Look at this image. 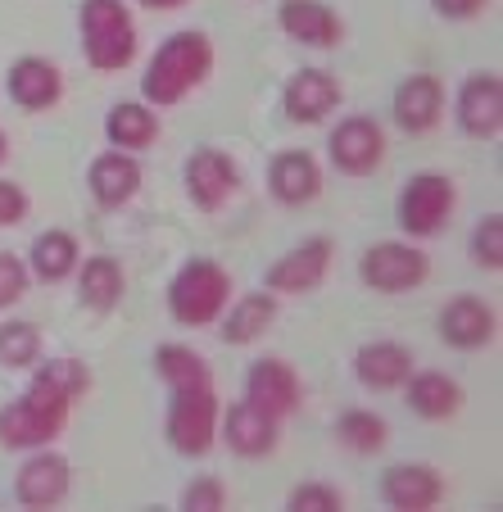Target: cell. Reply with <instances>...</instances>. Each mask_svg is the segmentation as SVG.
<instances>
[{"label":"cell","mask_w":503,"mask_h":512,"mask_svg":"<svg viewBox=\"0 0 503 512\" xmlns=\"http://www.w3.org/2000/svg\"><path fill=\"white\" fill-rule=\"evenodd\" d=\"M91 390V372L78 358H50L32 372L28 390H23L14 404L0 408V449H14V454H28V449L55 445V435L68 426L73 404Z\"/></svg>","instance_id":"1"},{"label":"cell","mask_w":503,"mask_h":512,"mask_svg":"<svg viewBox=\"0 0 503 512\" xmlns=\"http://www.w3.org/2000/svg\"><path fill=\"white\" fill-rule=\"evenodd\" d=\"M155 372L168 386V445L182 458H204L218 445V417H223L218 386H213L204 354L168 340V345L155 349Z\"/></svg>","instance_id":"2"},{"label":"cell","mask_w":503,"mask_h":512,"mask_svg":"<svg viewBox=\"0 0 503 512\" xmlns=\"http://www.w3.org/2000/svg\"><path fill=\"white\" fill-rule=\"evenodd\" d=\"M213 73V41L204 32L186 28L173 32L164 46L150 55L146 73H141V100L150 109H173L182 105L191 91H200Z\"/></svg>","instance_id":"3"},{"label":"cell","mask_w":503,"mask_h":512,"mask_svg":"<svg viewBox=\"0 0 503 512\" xmlns=\"http://www.w3.org/2000/svg\"><path fill=\"white\" fill-rule=\"evenodd\" d=\"M232 272L218 259H191L168 281V313L177 327H213L232 304Z\"/></svg>","instance_id":"4"},{"label":"cell","mask_w":503,"mask_h":512,"mask_svg":"<svg viewBox=\"0 0 503 512\" xmlns=\"http://www.w3.org/2000/svg\"><path fill=\"white\" fill-rule=\"evenodd\" d=\"M82 28V55L96 73H123L136 59V23L123 0H82L78 10Z\"/></svg>","instance_id":"5"},{"label":"cell","mask_w":503,"mask_h":512,"mask_svg":"<svg viewBox=\"0 0 503 512\" xmlns=\"http://www.w3.org/2000/svg\"><path fill=\"white\" fill-rule=\"evenodd\" d=\"M454 204L458 191L445 173H417L399 191V227H404L408 241H431V236L445 232Z\"/></svg>","instance_id":"6"},{"label":"cell","mask_w":503,"mask_h":512,"mask_svg":"<svg viewBox=\"0 0 503 512\" xmlns=\"http://www.w3.org/2000/svg\"><path fill=\"white\" fill-rule=\"evenodd\" d=\"M358 277L377 295H408L431 277V259L413 241H377L358 259Z\"/></svg>","instance_id":"7"},{"label":"cell","mask_w":503,"mask_h":512,"mask_svg":"<svg viewBox=\"0 0 503 512\" xmlns=\"http://www.w3.org/2000/svg\"><path fill=\"white\" fill-rule=\"evenodd\" d=\"M182 182H186V200L204 213H218L241 186V168L227 150L218 145H200L191 159L182 164Z\"/></svg>","instance_id":"8"},{"label":"cell","mask_w":503,"mask_h":512,"mask_svg":"<svg viewBox=\"0 0 503 512\" xmlns=\"http://www.w3.org/2000/svg\"><path fill=\"white\" fill-rule=\"evenodd\" d=\"M331 254H336L331 236H309V241L286 250L263 272V290H272V295H309V290H318L322 281H327Z\"/></svg>","instance_id":"9"},{"label":"cell","mask_w":503,"mask_h":512,"mask_svg":"<svg viewBox=\"0 0 503 512\" xmlns=\"http://www.w3.org/2000/svg\"><path fill=\"white\" fill-rule=\"evenodd\" d=\"M327 155L345 177H368L386 159V132H381L377 118H340L327 136Z\"/></svg>","instance_id":"10"},{"label":"cell","mask_w":503,"mask_h":512,"mask_svg":"<svg viewBox=\"0 0 503 512\" xmlns=\"http://www.w3.org/2000/svg\"><path fill=\"white\" fill-rule=\"evenodd\" d=\"M454 118L467 136H476V141H499V132H503V78L494 68L467 73L458 96H454Z\"/></svg>","instance_id":"11"},{"label":"cell","mask_w":503,"mask_h":512,"mask_svg":"<svg viewBox=\"0 0 503 512\" xmlns=\"http://www.w3.org/2000/svg\"><path fill=\"white\" fill-rule=\"evenodd\" d=\"M68 490H73V467H68V458L55 454L50 445L28 449V463L14 476V499H19V508H32V512L59 508V503L68 499Z\"/></svg>","instance_id":"12"},{"label":"cell","mask_w":503,"mask_h":512,"mask_svg":"<svg viewBox=\"0 0 503 512\" xmlns=\"http://www.w3.org/2000/svg\"><path fill=\"white\" fill-rule=\"evenodd\" d=\"M245 399H250L254 408H263V413H272L277 422H286V417H295L304 404V381L286 358H259V363H250V372H245Z\"/></svg>","instance_id":"13"},{"label":"cell","mask_w":503,"mask_h":512,"mask_svg":"<svg viewBox=\"0 0 503 512\" xmlns=\"http://www.w3.org/2000/svg\"><path fill=\"white\" fill-rule=\"evenodd\" d=\"M340 100H345V87H340V78L327 73V68H300V73H291V82L281 87V109L300 127L331 118L340 109Z\"/></svg>","instance_id":"14"},{"label":"cell","mask_w":503,"mask_h":512,"mask_svg":"<svg viewBox=\"0 0 503 512\" xmlns=\"http://www.w3.org/2000/svg\"><path fill=\"white\" fill-rule=\"evenodd\" d=\"M445 499V476L426 463H395L381 476V503L395 512H431Z\"/></svg>","instance_id":"15"},{"label":"cell","mask_w":503,"mask_h":512,"mask_svg":"<svg viewBox=\"0 0 503 512\" xmlns=\"http://www.w3.org/2000/svg\"><path fill=\"white\" fill-rule=\"evenodd\" d=\"M218 435H223V445L236 458H268L281 440V422L272 413H263V408H254L250 399H241V404H232L218 417Z\"/></svg>","instance_id":"16"},{"label":"cell","mask_w":503,"mask_h":512,"mask_svg":"<svg viewBox=\"0 0 503 512\" xmlns=\"http://www.w3.org/2000/svg\"><path fill=\"white\" fill-rule=\"evenodd\" d=\"M390 114H395V123L404 127L408 136L431 132V127L445 118V82H440L436 73H413V78H404L395 87V96H390Z\"/></svg>","instance_id":"17"},{"label":"cell","mask_w":503,"mask_h":512,"mask_svg":"<svg viewBox=\"0 0 503 512\" xmlns=\"http://www.w3.org/2000/svg\"><path fill=\"white\" fill-rule=\"evenodd\" d=\"M5 87H10V100L19 109L46 114V109H55L59 100H64V73H59V64H50L46 55H23L10 64Z\"/></svg>","instance_id":"18"},{"label":"cell","mask_w":503,"mask_h":512,"mask_svg":"<svg viewBox=\"0 0 503 512\" xmlns=\"http://www.w3.org/2000/svg\"><path fill=\"white\" fill-rule=\"evenodd\" d=\"M494 331H499V313L485 300H476V295H458V300H449L440 309V340L449 349H463V354L485 349L494 340Z\"/></svg>","instance_id":"19"},{"label":"cell","mask_w":503,"mask_h":512,"mask_svg":"<svg viewBox=\"0 0 503 512\" xmlns=\"http://www.w3.org/2000/svg\"><path fill=\"white\" fill-rule=\"evenodd\" d=\"M277 28L291 41L313 46V50H331V46H340V37H345L340 14L331 10V5H322V0H281Z\"/></svg>","instance_id":"20"},{"label":"cell","mask_w":503,"mask_h":512,"mask_svg":"<svg viewBox=\"0 0 503 512\" xmlns=\"http://www.w3.org/2000/svg\"><path fill=\"white\" fill-rule=\"evenodd\" d=\"M268 191L286 209H304L322 195V164L309 150H281L268 164Z\"/></svg>","instance_id":"21"},{"label":"cell","mask_w":503,"mask_h":512,"mask_svg":"<svg viewBox=\"0 0 503 512\" xmlns=\"http://www.w3.org/2000/svg\"><path fill=\"white\" fill-rule=\"evenodd\" d=\"M87 191L100 209H123L141 191V164L132 150H105L87 168Z\"/></svg>","instance_id":"22"},{"label":"cell","mask_w":503,"mask_h":512,"mask_svg":"<svg viewBox=\"0 0 503 512\" xmlns=\"http://www.w3.org/2000/svg\"><path fill=\"white\" fill-rule=\"evenodd\" d=\"M413 372V349L399 340H368L354 349V377L368 390H399Z\"/></svg>","instance_id":"23"},{"label":"cell","mask_w":503,"mask_h":512,"mask_svg":"<svg viewBox=\"0 0 503 512\" xmlns=\"http://www.w3.org/2000/svg\"><path fill=\"white\" fill-rule=\"evenodd\" d=\"M399 390H404V404L422 422H449L463 408V386L449 372H408V381Z\"/></svg>","instance_id":"24"},{"label":"cell","mask_w":503,"mask_h":512,"mask_svg":"<svg viewBox=\"0 0 503 512\" xmlns=\"http://www.w3.org/2000/svg\"><path fill=\"white\" fill-rule=\"evenodd\" d=\"M272 322H277V295H272V290H250V295H241V300H232L223 309L218 336H223L227 345H254Z\"/></svg>","instance_id":"25"},{"label":"cell","mask_w":503,"mask_h":512,"mask_svg":"<svg viewBox=\"0 0 503 512\" xmlns=\"http://www.w3.org/2000/svg\"><path fill=\"white\" fill-rule=\"evenodd\" d=\"M78 300L87 304L91 313H114L118 300L127 290V277H123V263L114 254H91V259H78Z\"/></svg>","instance_id":"26"},{"label":"cell","mask_w":503,"mask_h":512,"mask_svg":"<svg viewBox=\"0 0 503 512\" xmlns=\"http://www.w3.org/2000/svg\"><path fill=\"white\" fill-rule=\"evenodd\" d=\"M78 259H82V245H78V236L73 232H64V227H50V232H41L37 241H32V250H28V272L37 281H68L73 272H78Z\"/></svg>","instance_id":"27"},{"label":"cell","mask_w":503,"mask_h":512,"mask_svg":"<svg viewBox=\"0 0 503 512\" xmlns=\"http://www.w3.org/2000/svg\"><path fill=\"white\" fill-rule=\"evenodd\" d=\"M105 136L114 150H150L159 141V114L146 105V100H123V105L109 109L105 118Z\"/></svg>","instance_id":"28"},{"label":"cell","mask_w":503,"mask_h":512,"mask_svg":"<svg viewBox=\"0 0 503 512\" xmlns=\"http://www.w3.org/2000/svg\"><path fill=\"white\" fill-rule=\"evenodd\" d=\"M336 440L358 458L381 454V449L390 445V422L381 413H372V408H349L336 422Z\"/></svg>","instance_id":"29"},{"label":"cell","mask_w":503,"mask_h":512,"mask_svg":"<svg viewBox=\"0 0 503 512\" xmlns=\"http://www.w3.org/2000/svg\"><path fill=\"white\" fill-rule=\"evenodd\" d=\"M41 358V331L37 322H0V368L28 372Z\"/></svg>","instance_id":"30"},{"label":"cell","mask_w":503,"mask_h":512,"mask_svg":"<svg viewBox=\"0 0 503 512\" xmlns=\"http://www.w3.org/2000/svg\"><path fill=\"white\" fill-rule=\"evenodd\" d=\"M472 259H476V268H485V272L503 268V218L499 213H490L472 232Z\"/></svg>","instance_id":"31"},{"label":"cell","mask_w":503,"mask_h":512,"mask_svg":"<svg viewBox=\"0 0 503 512\" xmlns=\"http://www.w3.org/2000/svg\"><path fill=\"white\" fill-rule=\"evenodd\" d=\"M286 508L291 512H340L345 508V494H340L336 485H327V481H304V485H295L291 490Z\"/></svg>","instance_id":"32"},{"label":"cell","mask_w":503,"mask_h":512,"mask_svg":"<svg viewBox=\"0 0 503 512\" xmlns=\"http://www.w3.org/2000/svg\"><path fill=\"white\" fill-rule=\"evenodd\" d=\"M28 286H32V272H28V263L19 259V254H10V250H0V313L5 309H14V304L28 295Z\"/></svg>","instance_id":"33"},{"label":"cell","mask_w":503,"mask_h":512,"mask_svg":"<svg viewBox=\"0 0 503 512\" xmlns=\"http://www.w3.org/2000/svg\"><path fill=\"white\" fill-rule=\"evenodd\" d=\"M182 508L186 512H223L227 508V485L218 476H195L182 490Z\"/></svg>","instance_id":"34"},{"label":"cell","mask_w":503,"mask_h":512,"mask_svg":"<svg viewBox=\"0 0 503 512\" xmlns=\"http://www.w3.org/2000/svg\"><path fill=\"white\" fill-rule=\"evenodd\" d=\"M32 213V195L14 177H0V227H19Z\"/></svg>","instance_id":"35"},{"label":"cell","mask_w":503,"mask_h":512,"mask_svg":"<svg viewBox=\"0 0 503 512\" xmlns=\"http://www.w3.org/2000/svg\"><path fill=\"white\" fill-rule=\"evenodd\" d=\"M431 10L449 23H467V19H476V14L490 10V0H431Z\"/></svg>","instance_id":"36"},{"label":"cell","mask_w":503,"mask_h":512,"mask_svg":"<svg viewBox=\"0 0 503 512\" xmlns=\"http://www.w3.org/2000/svg\"><path fill=\"white\" fill-rule=\"evenodd\" d=\"M141 5H146V10H182L186 0H141Z\"/></svg>","instance_id":"37"},{"label":"cell","mask_w":503,"mask_h":512,"mask_svg":"<svg viewBox=\"0 0 503 512\" xmlns=\"http://www.w3.org/2000/svg\"><path fill=\"white\" fill-rule=\"evenodd\" d=\"M10 159V136H5V127H0V164Z\"/></svg>","instance_id":"38"}]
</instances>
